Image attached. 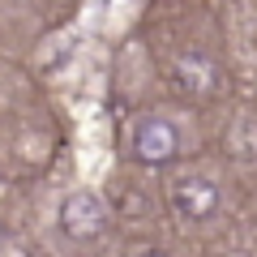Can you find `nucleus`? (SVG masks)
<instances>
[{"mask_svg": "<svg viewBox=\"0 0 257 257\" xmlns=\"http://www.w3.org/2000/svg\"><path fill=\"white\" fill-rule=\"evenodd\" d=\"M167 202L180 219H210L214 206H219V184L210 176H197V172H184L176 180H167Z\"/></svg>", "mask_w": 257, "mask_h": 257, "instance_id": "1", "label": "nucleus"}, {"mask_svg": "<svg viewBox=\"0 0 257 257\" xmlns=\"http://www.w3.org/2000/svg\"><path fill=\"white\" fill-rule=\"evenodd\" d=\"M60 223H64V231L73 240H90V236H99V231L107 227V206H103L99 193L82 189V193H73V197L64 202Z\"/></svg>", "mask_w": 257, "mask_h": 257, "instance_id": "2", "label": "nucleus"}, {"mask_svg": "<svg viewBox=\"0 0 257 257\" xmlns=\"http://www.w3.org/2000/svg\"><path fill=\"white\" fill-rule=\"evenodd\" d=\"M176 146H180V138H176V128L163 116H146L138 124V159L142 163H163V159L176 155Z\"/></svg>", "mask_w": 257, "mask_h": 257, "instance_id": "3", "label": "nucleus"}, {"mask_svg": "<svg viewBox=\"0 0 257 257\" xmlns=\"http://www.w3.org/2000/svg\"><path fill=\"white\" fill-rule=\"evenodd\" d=\"M133 257H167V253H163V248H150V244H146V248H133Z\"/></svg>", "mask_w": 257, "mask_h": 257, "instance_id": "4", "label": "nucleus"}]
</instances>
